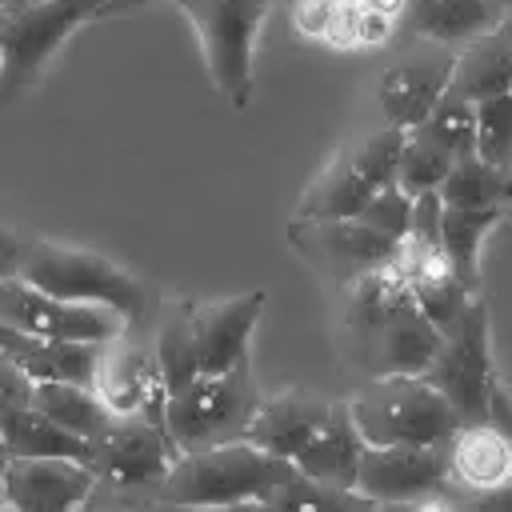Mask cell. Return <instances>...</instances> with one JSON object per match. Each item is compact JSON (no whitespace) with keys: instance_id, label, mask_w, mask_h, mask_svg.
I'll use <instances>...</instances> for the list:
<instances>
[{"instance_id":"cell-1","label":"cell","mask_w":512,"mask_h":512,"mask_svg":"<svg viewBox=\"0 0 512 512\" xmlns=\"http://www.w3.org/2000/svg\"><path fill=\"white\" fill-rule=\"evenodd\" d=\"M292 476H296L292 460H280L240 436L184 452L164 476L160 500L192 504V508H248V504H264Z\"/></svg>"},{"instance_id":"cell-2","label":"cell","mask_w":512,"mask_h":512,"mask_svg":"<svg viewBox=\"0 0 512 512\" xmlns=\"http://www.w3.org/2000/svg\"><path fill=\"white\" fill-rule=\"evenodd\" d=\"M348 412L364 444L376 448H444L464 428L460 412L428 376H376V384L348 400Z\"/></svg>"},{"instance_id":"cell-3","label":"cell","mask_w":512,"mask_h":512,"mask_svg":"<svg viewBox=\"0 0 512 512\" xmlns=\"http://www.w3.org/2000/svg\"><path fill=\"white\" fill-rule=\"evenodd\" d=\"M20 280H28L32 288H40L48 296H60L68 304L108 308L124 324L140 320V312H144V288L124 268H116L108 256H100L92 248L56 244V240L24 244Z\"/></svg>"},{"instance_id":"cell-4","label":"cell","mask_w":512,"mask_h":512,"mask_svg":"<svg viewBox=\"0 0 512 512\" xmlns=\"http://www.w3.org/2000/svg\"><path fill=\"white\" fill-rule=\"evenodd\" d=\"M176 8L188 16L200 40V56L216 92L232 108H244L256 88V76H252L256 32L272 0H176Z\"/></svg>"},{"instance_id":"cell-5","label":"cell","mask_w":512,"mask_h":512,"mask_svg":"<svg viewBox=\"0 0 512 512\" xmlns=\"http://www.w3.org/2000/svg\"><path fill=\"white\" fill-rule=\"evenodd\" d=\"M96 16H112V0H28L20 8H8L0 100H12L28 84H36L56 48Z\"/></svg>"},{"instance_id":"cell-6","label":"cell","mask_w":512,"mask_h":512,"mask_svg":"<svg viewBox=\"0 0 512 512\" xmlns=\"http://www.w3.org/2000/svg\"><path fill=\"white\" fill-rule=\"evenodd\" d=\"M256 388L248 360L220 376H196L192 384L168 392L164 424L180 452H196L220 440H240L252 412H256Z\"/></svg>"},{"instance_id":"cell-7","label":"cell","mask_w":512,"mask_h":512,"mask_svg":"<svg viewBox=\"0 0 512 512\" xmlns=\"http://www.w3.org/2000/svg\"><path fill=\"white\" fill-rule=\"evenodd\" d=\"M400 128H380L364 136L360 144L344 148L300 196L296 216L300 220H348L356 216L380 188L396 184V160L404 148Z\"/></svg>"},{"instance_id":"cell-8","label":"cell","mask_w":512,"mask_h":512,"mask_svg":"<svg viewBox=\"0 0 512 512\" xmlns=\"http://www.w3.org/2000/svg\"><path fill=\"white\" fill-rule=\"evenodd\" d=\"M424 376H428V384H436L448 396V404L460 412L464 424L488 420V400H492V388H496V372H492V332H488L484 296H476L468 320L460 324L456 336L444 340L436 364Z\"/></svg>"},{"instance_id":"cell-9","label":"cell","mask_w":512,"mask_h":512,"mask_svg":"<svg viewBox=\"0 0 512 512\" xmlns=\"http://www.w3.org/2000/svg\"><path fill=\"white\" fill-rule=\"evenodd\" d=\"M0 324L44 340H84V344H108L124 328L116 312L96 304H68L60 296L32 288L20 276L0 284Z\"/></svg>"},{"instance_id":"cell-10","label":"cell","mask_w":512,"mask_h":512,"mask_svg":"<svg viewBox=\"0 0 512 512\" xmlns=\"http://www.w3.org/2000/svg\"><path fill=\"white\" fill-rule=\"evenodd\" d=\"M96 456L92 468L120 484V488H144V484H164V476L172 472V464L184 456L172 440V432L140 412L112 420L96 440Z\"/></svg>"},{"instance_id":"cell-11","label":"cell","mask_w":512,"mask_h":512,"mask_svg":"<svg viewBox=\"0 0 512 512\" xmlns=\"http://www.w3.org/2000/svg\"><path fill=\"white\" fill-rule=\"evenodd\" d=\"M0 488L8 512H80L96 488V468L60 456H8Z\"/></svg>"},{"instance_id":"cell-12","label":"cell","mask_w":512,"mask_h":512,"mask_svg":"<svg viewBox=\"0 0 512 512\" xmlns=\"http://www.w3.org/2000/svg\"><path fill=\"white\" fill-rule=\"evenodd\" d=\"M292 244L328 276L356 280L372 268H384L400 256V244L384 240L360 220H292Z\"/></svg>"},{"instance_id":"cell-13","label":"cell","mask_w":512,"mask_h":512,"mask_svg":"<svg viewBox=\"0 0 512 512\" xmlns=\"http://www.w3.org/2000/svg\"><path fill=\"white\" fill-rule=\"evenodd\" d=\"M448 476V448H376L368 444L356 472V492L376 504H412L432 496Z\"/></svg>"},{"instance_id":"cell-14","label":"cell","mask_w":512,"mask_h":512,"mask_svg":"<svg viewBox=\"0 0 512 512\" xmlns=\"http://www.w3.org/2000/svg\"><path fill=\"white\" fill-rule=\"evenodd\" d=\"M364 344L376 376H424L444 348V332L416 308L412 296H404L388 304V312L364 336Z\"/></svg>"},{"instance_id":"cell-15","label":"cell","mask_w":512,"mask_h":512,"mask_svg":"<svg viewBox=\"0 0 512 512\" xmlns=\"http://www.w3.org/2000/svg\"><path fill=\"white\" fill-rule=\"evenodd\" d=\"M264 300H268L264 288H252V292H240L228 300H208V304L192 308L200 376H220L248 360V340H252Z\"/></svg>"},{"instance_id":"cell-16","label":"cell","mask_w":512,"mask_h":512,"mask_svg":"<svg viewBox=\"0 0 512 512\" xmlns=\"http://www.w3.org/2000/svg\"><path fill=\"white\" fill-rule=\"evenodd\" d=\"M0 356L12 360L32 384L64 380V384H96V368L104 356V344H84V340H44L28 336L20 328L0 324Z\"/></svg>"},{"instance_id":"cell-17","label":"cell","mask_w":512,"mask_h":512,"mask_svg":"<svg viewBox=\"0 0 512 512\" xmlns=\"http://www.w3.org/2000/svg\"><path fill=\"white\" fill-rule=\"evenodd\" d=\"M452 68H456L452 56L448 60H404L388 68L376 88L388 128L416 132L432 116V108L444 100V92L452 88Z\"/></svg>"},{"instance_id":"cell-18","label":"cell","mask_w":512,"mask_h":512,"mask_svg":"<svg viewBox=\"0 0 512 512\" xmlns=\"http://www.w3.org/2000/svg\"><path fill=\"white\" fill-rule=\"evenodd\" d=\"M328 408H332L328 400L308 396V392H284V396L260 400L248 428H244V440H252L256 448H264L280 460H296V452L324 424Z\"/></svg>"},{"instance_id":"cell-19","label":"cell","mask_w":512,"mask_h":512,"mask_svg":"<svg viewBox=\"0 0 512 512\" xmlns=\"http://www.w3.org/2000/svg\"><path fill=\"white\" fill-rule=\"evenodd\" d=\"M364 436L348 412V404H332L324 424L312 432V440L296 452V472L320 484H336V488H356V472H360V456H364Z\"/></svg>"},{"instance_id":"cell-20","label":"cell","mask_w":512,"mask_h":512,"mask_svg":"<svg viewBox=\"0 0 512 512\" xmlns=\"http://www.w3.org/2000/svg\"><path fill=\"white\" fill-rule=\"evenodd\" d=\"M512 84V16H504L496 28L480 32L460 56H456V68H452V88L456 96L464 100H484V96H496V92H508Z\"/></svg>"},{"instance_id":"cell-21","label":"cell","mask_w":512,"mask_h":512,"mask_svg":"<svg viewBox=\"0 0 512 512\" xmlns=\"http://www.w3.org/2000/svg\"><path fill=\"white\" fill-rule=\"evenodd\" d=\"M448 472L468 492H488L512 480V448L492 420L464 424L448 448Z\"/></svg>"},{"instance_id":"cell-22","label":"cell","mask_w":512,"mask_h":512,"mask_svg":"<svg viewBox=\"0 0 512 512\" xmlns=\"http://www.w3.org/2000/svg\"><path fill=\"white\" fill-rule=\"evenodd\" d=\"M0 444L8 456H60V460H80V464H92L96 456L92 440L68 432L64 424H56L32 404L0 416Z\"/></svg>"},{"instance_id":"cell-23","label":"cell","mask_w":512,"mask_h":512,"mask_svg":"<svg viewBox=\"0 0 512 512\" xmlns=\"http://www.w3.org/2000/svg\"><path fill=\"white\" fill-rule=\"evenodd\" d=\"M504 220V208H444L440 212V248L452 276L480 296V244Z\"/></svg>"},{"instance_id":"cell-24","label":"cell","mask_w":512,"mask_h":512,"mask_svg":"<svg viewBox=\"0 0 512 512\" xmlns=\"http://www.w3.org/2000/svg\"><path fill=\"white\" fill-rule=\"evenodd\" d=\"M404 20L432 40H468L496 28L504 16L496 0H408Z\"/></svg>"},{"instance_id":"cell-25","label":"cell","mask_w":512,"mask_h":512,"mask_svg":"<svg viewBox=\"0 0 512 512\" xmlns=\"http://www.w3.org/2000/svg\"><path fill=\"white\" fill-rule=\"evenodd\" d=\"M32 408H40L44 416H52L56 424H64L84 440H96L112 424L108 404L96 396V388H84V384H64V380L32 384Z\"/></svg>"},{"instance_id":"cell-26","label":"cell","mask_w":512,"mask_h":512,"mask_svg":"<svg viewBox=\"0 0 512 512\" xmlns=\"http://www.w3.org/2000/svg\"><path fill=\"white\" fill-rule=\"evenodd\" d=\"M436 196L444 208H504L512 200V172L480 156H460Z\"/></svg>"},{"instance_id":"cell-27","label":"cell","mask_w":512,"mask_h":512,"mask_svg":"<svg viewBox=\"0 0 512 512\" xmlns=\"http://www.w3.org/2000/svg\"><path fill=\"white\" fill-rule=\"evenodd\" d=\"M260 508L264 512H376V500L360 496L356 488L320 484V480H308V476L296 472Z\"/></svg>"},{"instance_id":"cell-28","label":"cell","mask_w":512,"mask_h":512,"mask_svg":"<svg viewBox=\"0 0 512 512\" xmlns=\"http://www.w3.org/2000/svg\"><path fill=\"white\" fill-rule=\"evenodd\" d=\"M156 372L168 392L192 384L200 376V352H196V328H192V304H180L156 340Z\"/></svg>"},{"instance_id":"cell-29","label":"cell","mask_w":512,"mask_h":512,"mask_svg":"<svg viewBox=\"0 0 512 512\" xmlns=\"http://www.w3.org/2000/svg\"><path fill=\"white\" fill-rule=\"evenodd\" d=\"M452 156L428 140L420 128L404 136V148H400V160H396V184L408 192V196H424V192H436L444 184V176L452 172Z\"/></svg>"},{"instance_id":"cell-30","label":"cell","mask_w":512,"mask_h":512,"mask_svg":"<svg viewBox=\"0 0 512 512\" xmlns=\"http://www.w3.org/2000/svg\"><path fill=\"white\" fill-rule=\"evenodd\" d=\"M420 132L428 140H436L452 160L476 156V104L456 92H444V100L432 108V116L420 124Z\"/></svg>"},{"instance_id":"cell-31","label":"cell","mask_w":512,"mask_h":512,"mask_svg":"<svg viewBox=\"0 0 512 512\" xmlns=\"http://www.w3.org/2000/svg\"><path fill=\"white\" fill-rule=\"evenodd\" d=\"M476 156L496 168L512 164V92L476 100Z\"/></svg>"},{"instance_id":"cell-32","label":"cell","mask_w":512,"mask_h":512,"mask_svg":"<svg viewBox=\"0 0 512 512\" xmlns=\"http://www.w3.org/2000/svg\"><path fill=\"white\" fill-rule=\"evenodd\" d=\"M352 220L368 224L372 232H380V236L392 240V244H404L408 224H412V196H408L400 184H388V188H380Z\"/></svg>"},{"instance_id":"cell-33","label":"cell","mask_w":512,"mask_h":512,"mask_svg":"<svg viewBox=\"0 0 512 512\" xmlns=\"http://www.w3.org/2000/svg\"><path fill=\"white\" fill-rule=\"evenodd\" d=\"M336 8H340V0H296V28L312 40H324Z\"/></svg>"},{"instance_id":"cell-34","label":"cell","mask_w":512,"mask_h":512,"mask_svg":"<svg viewBox=\"0 0 512 512\" xmlns=\"http://www.w3.org/2000/svg\"><path fill=\"white\" fill-rule=\"evenodd\" d=\"M24 404H32V380L12 360L0 356V416H8L12 408H24Z\"/></svg>"},{"instance_id":"cell-35","label":"cell","mask_w":512,"mask_h":512,"mask_svg":"<svg viewBox=\"0 0 512 512\" xmlns=\"http://www.w3.org/2000/svg\"><path fill=\"white\" fill-rule=\"evenodd\" d=\"M20 260H24V244L16 240V232L8 224H0V284L20 276Z\"/></svg>"},{"instance_id":"cell-36","label":"cell","mask_w":512,"mask_h":512,"mask_svg":"<svg viewBox=\"0 0 512 512\" xmlns=\"http://www.w3.org/2000/svg\"><path fill=\"white\" fill-rule=\"evenodd\" d=\"M464 508L468 512H512V480L500 488H488V492H472Z\"/></svg>"},{"instance_id":"cell-37","label":"cell","mask_w":512,"mask_h":512,"mask_svg":"<svg viewBox=\"0 0 512 512\" xmlns=\"http://www.w3.org/2000/svg\"><path fill=\"white\" fill-rule=\"evenodd\" d=\"M488 420L500 428V436H504V440H508V448H512V392H508L504 384H496V388H492Z\"/></svg>"},{"instance_id":"cell-38","label":"cell","mask_w":512,"mask_h":512,"mask_svg":"<svg viewBox=\"0 0 512 512\" xmlns=\"http://www.w3.org/2000/svg\"><path fill=\"white\" fill-rule=\"evenodd\" d=\"M356 4L368 8V12H380V16H388V20H400L408 0H356Z\"/></svg>"},{"instance_id":"cell-39","label":"cell","mask_w":512,"mask_h":512,"mask_svg":"<svg viewBox=\"0 0 512 512\" xmlns=\"http://www.w3.org/2000/svg\"><path fill=\"white\" fill-rule=\"evenodd\" d=\"M248 508H252V504H248ZM248 508H192V504H164V500H160L152 512H248Z\"/></svg>"},{"instance_id":"cell-40","label":"cell","mask_w":512,"mask_h":512,"mask_svg":"<svg viewBox=\"0 0 512 512\" xmlns=\"http://www.w3.org/2000/svg\"><path fill=\"white\" fill-rule=\"evenodd\" d=\"M148 0H112V12H128V8H140Z\"/></svg>"},{"instance_id":"cell-41","label":"cell","mask_w":512,"mask_h":512,"mask_svg":"<svg viewBox=\"0 0 512 512\" xmlns=\"http://www.w3.org/2000/svg\"><path fill=\"white\" fill-rule=\"evenodd\" d=\"M4 20H8V8H0V64H4ZM4 104V100H0Z\"/></svg>"},{"instance_id":"cell-42","label":"cell","mask_w":512,"mask_h":512,"mask_svg":"<svg viewBox=\"0 0 512 512\" xmlns=\"http://www.w3.org/2000/svg\"><path fill=\"white\" fill-rule=\"evenodd\" d=\"M4 460H8V452H4V444H0V476H4ZM0 508H4V488H0Z\"/></svg>"},{"instance_id":"cell-43","label":"cell","mask_w":512,"mask_h":512,"mask_svg":"<svg viewBox=\"0 0 512 512\" xmlns=\"http://www.w3.org/2000/svg\"><path fill=\"white\" fill-rule=\"evenodd\" d=\"M496 8H500V16H512V0H496Z\"/></svg>"},{"instance_id":"cell-44","label":"cell","mask_w":512,"mask_h":512,"mask_svg":"<svg viewBox=\"0 0 512 512\" xmlns=\"http://www.w3.org/2000/svg\"><path fill=\"white\" fill-rule=\"evenodd\" d=\"M4 4H8V8H20V4H28V0H4Z\"/></svg>"},{"instance_id":"cell-45","label":"cell","mask_w":512,"mask_h":512,"mask_svg":"<svg viewBox=\"0 0 512 512\" xmlns=\"http://www.w3.org/2000/svg\"><path fill=\"white\" fill-rule=\"evenodd\" d=\"M0 8H8V4H4V0H0Z\"/></svg>"},{"instance_id":"cell-46","label":"cell","mask_w":512,"mask_h":512,"mask_svg":"<svg viewBox=\"0 0 512 512\" xmlns=\"http://www.w3.org/2000/svg\"><path fill=\"white\" fill-rule=\"evenodd\" d=\"M508 92H512V84H508Z\"/></svg>"},{"instance_id":"cell-47","label":"cell","mask_w":512,"mask_h":512,"mask_svg":"<svg viewBox=\"0 0 512 512\" xmlns=\"http://www.w3.org/2000/svg\"><path fill=\"white\" fill-rule=\"evenodd\" d=\"M0 512H8V508H0Z\"/></svg>"},{"instance_id":"cell-48","label":"cell","mask_w":512,"mask_h":512,"mask_svg":"<svg viewBox=\"0 0 512 512\" xmlns=\"http://www.w3.org/2000/svg\"><path fill=\"white\" fill-rule=\"evenodd\" d=\"M248 512H252V508H248Z\"/></svg>"}]
</instances>
